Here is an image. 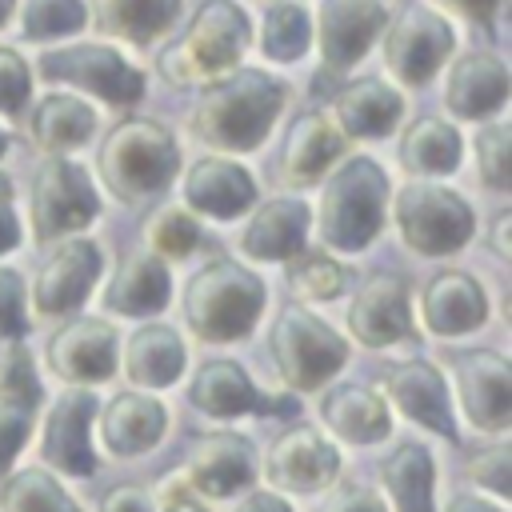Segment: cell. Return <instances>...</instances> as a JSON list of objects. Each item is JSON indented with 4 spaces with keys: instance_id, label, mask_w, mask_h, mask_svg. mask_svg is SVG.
I'll use <instances>...</instances> for the list:
<instances>
[{
    "instance_id": "cell-19",
    "label": "cell",
    "mask_w": 512,
    "mask_h": 512,
    "mask_svg": "<svg viewBox=\"0 0 512 512\" xmlns=\"http://www.w3.org/2000/svg\"><path fill=\"white\" fill-rule=\"evenodd\" d=\"M344 152V132L328 112H304L288 128L276 160V180L284 188H308L320 180V172Z\"/></svg>"
},
{
    "instance_id": "cell-14",
    "label": "cell",
    "mask_w": 512,
    "mask_h": 512,
    "mask_svg": "<svg viewBox=\"0 0 512 512\" xmlns=\"http://www.w3.org/2000/svg\"><path fill=\"white\" fill-rule=\"evenodd\" d=\"M116 328L108 320L96 316H76L64 328H56L48 336V368L60 380H76V384H100L116 372Z\"/></svg>"
},
{
    "instance_id": "cell-32",
    "label": "cell",
    "mask_w": 512,
    "mask_h": 512,
    "mask_svg": "<svg viewBox=\"0 0 512 512\" xmlns=\"http://www.w3.org/2000/svg\"><path fill=\"white\" fill-rule=\"evenodd\" d=\"M92 12L100 32L128 44H148L176 20L180 0H96Z\"/></svg>"
},
{
    "instance_id": "cell-25",
    "label": "cell",
    "mask_w": 512,
    "mask_h": 512,
    "mask_svg": "<svg viewBox=\"0 0 512 512\" xmlns=\"http://www.w3.org/2000/svg\"><path fill=\"white\" fill-rule=\"evenodd\" d=\"M184 200L196 208V212H208V216H220V220H232L240 212L252 208L256 200V184L252 176L224 160V156H204L188 168L184 176Z\"/></svg>"
},
{
    "instance_id": "cell-49",
    "label": "cell",
    "mask_w": 512,
    "mask_h": 512,
    "mask_svg": "<svg viewBox=\"0 0 512 512\" xmlns=\"http://www.w3.org/2000/svg\"><path fill=\"white\" fill-rule=\"evenodd\" d=\"M436 4H444V8H452V12H460L464 20H472V24H480V28H496V12H500V4L504 0H436Z\"/></svg>"
},
{
    "instance_id": "cell-52",
    "label": "cell",
    "mask_w": 512,
    "mask_h": 512,
    "mask_svg": "<svg viewBox=\"0 0 512 512\" xmlns=\"http://www.w3.org/2000/svg\"><path fill=\"white\" fill-rule=\"evenodd\" d=\"M444 512H504V508L492 504V500H480V496H472V492H456V496H448Z\"/></svg>"
},
{
    "instance_id": "cell-26",
    "label": "cell",
    "mask_w": 512,
    "mask_h": 512,
    "mask_svg": "<svg viewBox=\"0 0 512 512\" xmlns=\"http://www.w3.org/2000/svg\"><path fill=\"white\" fill-rule=\"evenodd\" d=\"M336 108V128L344 136H356V140H372V136H388L404 112V100L396 88H388L384 80L376 76H364V80H352L336 92L332 100Z\"/></svg>"
},
{
    "instance_id": "cell-29",
    "label": "cell",
    "mask_w": 512,
    "mask_h": 512,
    "mask_svg": "<svg viewBox=\"0 0 512 512\" xmlns=\"http://www.w3.org/2000/svg\"><path fill=\"white\" fill-rule=\"evenodd\" d=\"M320 416L324 424L352 440V444H376L392 432V420H388V408L384 400L364 388V384H336L324 392V404H320Z\"/></svg>"
},
{
    "instance_id": "cell-38",
    "label": "cell",
    "mask_w": 512,
    "mask_h": 512,
    "mask_svg": "<svg viewBox=\"0 0 512 512\" xmlns=\"http://www.w3.org/2000/svg\"><path fill=\"white\" fill-rule=\"evenodd\" d=\"M40 396H44V388H40L32 352L20 340L8 344V348H0V404H16V408L36 412Z\"/></svg>"
},
{
    "instance_id": "cell-5",
    "label": "cell",
    "mask_w": 512,
    "mask_h": 512,
    "mask_svg": "<svg viewBox=\"0 0 512 512\" xmlns=\"http://www.w3.org/2000/svg\"><path fill=\"white\" fill-rule=\"evenodd\" d=\"M248 48V20L232 0H204L188 32L160 52V72L172 84L216 80L236 68Z\"/></svg>"
},
{
    "instance_id": "cell-30",
    "label": "cell",
    "mask_w": 512,
    "mask_h": 512,
    "mask_svg": "<svg viewBox=\"0 0 512 512\" xmlns=\"http://www.w3.org/2000/svg\"><path fill=\"white\" fill-rule=\"evenodd\" d=\"M184 372V344L168 324H144L128 336L124 376L140 388H168Z\"/></svg>"
},
{
    "instance_id": "cell-28",
    "label": "cell",
    "mask_w": 512,
    "mask_h": 512,
    "mask_svg": "<svg viewBox=\"0 0 512 512\" xmlns=\"http://www.w3.org/2000/svg\"><path fill=\"white\" fill-rule=\"evenodd\" d=\"M304 232H308V204L296 196H276L256 208L240 244L256 260H292L296 252H304Z\"/></svg>"
},
{
    "instance_id": "cell-37",
    "label": "cell",
    "mask_w": 512,
    "mask_h": 512,
    "mask_svg": "<svg viewBox=\"0 0 512 512\" xmlns=\"http://www.w3.org/2000/svg\"><path fill=\"white\" fill-rule=\"evenodd\" d=\"M312 40V20L300 4H272L268 16H264V28H260V48L264 56L272 60H296L304 56Z\"/></svg>"
},
{
    "instance_id": "cell-55",
    "label": "cell",
    "mask_w": 512,
    "mask_h": 512,
    "mask_svg": "<svg viewBox=\"0 0 512 512\" xmlns=\"http://www.w3.org/2000/svg\"><path fill=\"white\" fill-rule=\"evenodd\" d=\"M4 148H8V136H4V132H0V156H4Z\"/></svg>"
},
{
    "instance_id": "cell-22",
    "label": "cell",
    "mask_w": 512,
    "mask_h": 512,
    "mask_svg": "<svg viewBox=\"0 0 512 512\" xmlns=\"http://www.w3.org/2000/svg\"><path fill=\"white\" fill-rule=\"evenodd\" d=\"M420 312L436 336H464L488 320V296L468 272L448 268L424 284Z\"/></svg>"
},
{
    "instance_id": "cell-31",
    "label": "cell",
    "mask_w": 512,
    "mask_h": 512,
    "mask_svg": "<svg viewBox=\"0 0 512 512\" xmlns=\"http://www.w3.org/2000/svg\"><path fill=\"white\" fill-rule=\"evenodd\" d=\"M380 480L392 496V512H432V456L424 444H396L380 464Z\"/></svg>"
},
{
    "instance_id": "cell-48",
    "label": "cell",
    "mask_w": 512,
    "mask_h": 512,
    "mask_svg": "<svg viewBox=\"0 0 512 512\" xmlns=\"http://www.w3.org/2000/svg\"><path fill=\"white\" fill-rule=\"evenodd\" d=\"M20 244V220L12 212V180L0 176V252H12Z\"/></svg>"
},
{
    "instance_id": "cell-10",
    "label": "cell",
    "mask_w": 512,
    "mask_h": 512,
    "mask_svg": "<svg viewBox=\"0 0 512 512\" xmlns=\"http://www.w3.org/2000/svg\"><path fill=\"white\" fill-rule=\"evenodd\" d=\"M40 76L44 80H64L96 92L108 104H136L144 96V76L132 68L120 52L104 44H76V48H56L40 56Z\"/></svg>"
},
{
    "instance_id": "cell-51",
    "label": "cell",
    "mask_w": 512,
    "mask_h": 512,
    "mask_svg": "<svg viewBox=\"0 0 512 512\" xmlns=\"http://www.w3.org/2000/svg\"><path fill=\"white\" fill-rule=\"evenodd\" d=\"M236 512H292V504L280 500L276 492H252Z\"/></svg>"
},
{
    "instance_id": "cell-54",
    "label": "cell",
    "mask_w": 512,
    "mask_h": 512,
    "mask_svg": "<svg viewBox=\"0 0 512 512\" xmlns=\"http://www.w3.org/2000/svg\"><path fill=\"white\" fill-rule=\"evenodd\" d=\"M8 12H12V0H0V24L8 20Z\"/></svg>"
},
{
    "instance_id": "cell-11",
    "label": "cell",
    "mask_w": 512,
    "mask_h": 512,
    "mask_svg": "<svg viewBox=\"0 0 512 512\" xmlns=\"http://www.w3.org/2000/svg\"><path fill=\"white\" fill-rule=\"evenodd\" d=\"M452 52V28L432 8L408 4L384 32V60L400 84H424Z\"/></svg>"
},
{
    "instance_id": "cell-6",
    "label": "cell",
    "mask_w": 512,
    "mask_h": 512,
    "mask_svg": "<svg viewBox=\"0 0 512 512\" xmlns=\"http://www.w3.org/2000/svg\"><path fill=\"white\" fill-rule=\"evenodd\" d=\"M268 352H272V364H276L280 380H284L288 388H300V392L320 388V384L332 380V376L344 368V360H348L344 336L332 332L320 316H312V312L300 308V304H288V308L272 320Z\"/></svg>"
},
{
    "instance_id": "cell-8",
    "label": "cell",
    "mask_w": 512,
    "mask_h": 512,
    "mask_svg": "<svg viewBox=\"0 0 512 512\" xmlns=\"http://www.w3.org/2000/svg\"><path fill=\"white\" fill-rule=\"evenodd\" d=\"M32 228L40 240H56L64 232H76L96 220L100 200L88 180V172L76 160L48 156L32 176Z\"/></svg>"
},
{
    "instance_id": "cell-20",
    "label": "cell",
    "mask_w": 512,
    "mask_h": 512,
    "mask_svg": "<svg viewBox=\"0 0 512 512\" xmlns=\"http://www.w3.org/2000/svg\"><path fill=\"white\" fill-rule=\"evenodd\" d=\"M384 388H388V396L396 400V408L408 420H416V424H424L436 436L456 444V420H452L448 388H444L440 372L428 360H400V364H392L388 376H384Z\"/></svg>"
},
{
    "instance_id": "cell-53",
    "label": "cell",
    "mask_w": 512,
    "mask_h": 512,
    "mask_svg": "<svg viewBox=\"0 0 512 512\" xmlns=\"http://www.w3.org/2000/svg\"><path fill=\"white\" fill-rule=\"evenodd\" d=\"M508 224H512V212H496L492 216V252L496 256H512V248H508Z\"/></svg>"
},
{
    "instance_id": "cell-1",
    "label": "cell",
    "mask_w": 512,
    "mask_h": 512,
    "mask_svg": "<svg viewBox=\"0 0 512 512\" xmlns=\"http://www.w3.org/2000/svg\"><path fill=\"white\" fill-rule=\"evenodd\" d=\"M284 100H288V88L280 80H272L268 72L232 68L224 80H212L200 92V104L192 112V128L212 148L248 152L268 136Z\"/></svg>"
},
{
    "instance_id": "cell-39",
    "label": "cell",
    "mask_w": 512,
    "mask_h": 512,
    "mask_svg": "<svg viewBox=\"0 0 512 512\" xmlns=\"http://www.w3.org/2000/svg\"><path fill=\"white\" fill-rule=\"evenodd\" d=\"M144 240H148V252L152 256H188L200 240V228L196 220L184 212V208H160L144 220Z\"/></svg>"
},
{
    "instance_id": "cell-4",
    "label": "cell",
    "mask_w": 512,
    "mask_h": 512,
    "mask_svg": "<svg viewBox=\"0 0 512 512\" xmlns=\"http://www.w3.org/2000/svg\"><path fill=\"white\" fill-rule=\"evenodd\" d=\"M388 176L376 160L352 156L320 196V240L336 252H360L384 228Z\"/></svg>"
},
{
    "instance_id": "cell-2",
    "label": "cell",
    "mask_w": 512,
    "mask_h": 512,
    "mask_svg": "<svg viewBox=\"0 0 512 512\" xmlns=\"http://www.w3.org/2000/svg\"><path fill=\"white\" fill-rule=\"evenodd\" d=\"M176 168H180V152L172 132L148 116H128L112 124V132L100 144V180L124 204L164 192Z\"/></svg>"
},
{
    "instance_id": "cell-12",
    "label": "cell",
    "mask_w": 512,
    "mask_h": 512,
    "mask_svg": "<svg viewBox=\"0 0 512 512\" xmlns=\"http://www.w3.org/2000/svg\"><path fill=\"white\" fill-rule=\"evenodd\" d=\"M256 480V448L240 432H204L188 444L180 484L204 496H232Z\"/></svg>"
},
{
    "instance_id": "cell-45",
    "label": "cell",
    "mask_w": 512,
    "mask_h": 512,
    "mask_svg": "<svg viewBox=\"0 0 512 512\" xmlns=\"http://www.w3.org/2000/svg\"><path fill=\"white\" fill-rule=\"evenodd\" d=\"M28 432H32V412L16 408V404H0V476L8 472L16 452L24 448Z\"/></svg>"
},
{
    "instance_id": "cell-40",
    "label": "cell",
    "mask_w": 512,
    "mask_h": 512,
    "mask_svg": "<svg viewBox=\"0 0 512 512\" xmlns=\"http://www.w3.org/2000/svg\"><path fill=\"white\" fill-rule=\"evenodd\" d=\"M20 20L28 40H52V36L76 32L88 20V8L84 0H28Z\"/></svg>"
},
{
    "instance_id": "cell-17",
    "label": "cell",
    "mask_w": 512,
    "mask_h": 512,
    "mask_svg": "<svg viewBox=\"0 0 512 512\" xmlns=\"http://www.w3.org/2000/svg\"><path fill=\"white\" fill-rule=\"evenodd\" d=\"M348 328L364 348H388L396 340H412L408 316V284L396 272H372L348 308Z\"/></svg>"
},
{
    "instance_id": "cell-7",
    "label": "cell",
    "mask_w": 512,
    "mask_h": 512,
    "mask_svg": "<svg viewBox=\"0 0 512 512\" xmlns=\"http://www.w3.org/2000/svg\"><path fill=\"white\" fill-rule=\"evenodd\" d=\"M396 228L420 256H448L472 240V208L444 184L412 180L396 192Z\"/></svg>"
},
{
    "instance_id": "cell-43",
    "label": "cell",
    "mask_w": 512,
    "mask_h": 512,
    "mask_svg": "<svg viewBox=\"0 0 512 512\" xmlns=\"http://www.w3.org/2000/svg\"><path fill=\"white\" fill-rule=\"evenodd\" d=\"M28 100V64L16 48H0V112L16 116Z\"/></svg>"
},
{
    "instance_id": "cell-21",
    "label": "cell",
    "mask_w": 512,
    "mask_h": 512,
    "mask_svg": "<svg viewBox=\"0 0 512 512\" xmlns=\"http://www.w3.org/2000/svg\"><path fill=\"white\" fill-rule=\"evenodd\" d=\"M384 28L380 0H324L320 4V52L332 72L356 64Z\"/></svg>"
},
{
    "instance_id": "cell-33",
    "label": "cell",
    "mask_w": 512,
    "mask_h": 512,
    "mask_svg": "<svg viewBox=\"0 0 512 512\" xmlns=\"http://www.w3.org/2000/svg\"><path fill=\"white\" fill-rule=\"evenodd\" d=\"M400 164L416 176H444L460 168V132L436 116H420L400 140Z\"/></svg>"
},
{
    "instance_id": "cell-50",
    "label": "cell",
    "mask_w": 512,
    "mask_h": 512,
    "mask_svg": "<svg viewBox=\"0 0 512 512\" xmlns=\"http://www.w3.org/2000/svg\"><path fill=\"white\" fill-rule=\"evenodd\" d=\"M160 512H208L200 500H192V492L184 488V484H172L168 492H164V508Z\"/></svg>"
},
{
    "instance_id": "cell-18",
    "label": "cell",
    "mask_w": 512,
    "mask_h": 512,
    "mask_svg": "<svg viewBox=\"0 0 512 512\" xmlns=\"http://www.w3.org/2000/svg\"><path fill=\"white\" fill-rule=\"evenodd\" d=\"M96 396L88 388H64L60 400L52 404L40 436V456L60 468L64 476H92L96 472V452L88 444V428L96 420Z\"/></svg>"
},
{
    "instance_id": "cell-42",
    "label": "cell",
    "mask_w": 512,
    "mask_h": 512,
    "mask_svg": "<svg viewBox=\"0 0 512 512\" xmlns=\"http://www.w3.org/2000/svg\"><path fill=\"white\" fill-rule=\"evenodd\" d=\"M468 476L476 484L492 488L496 496H508L512 492V452H508V444H492L480 456H472L468 460Z\"/></svg>"
},
{
    "instance_id": "cell-44",
    "label": "cell",
    "mask_w": 512,
    "mask_h": 512,
    "mask_svg": "<svg viewBox=\"0 0 512 512\" xmlns=\"http://www.w3.org/2000/svg\"><path fill=\"white\" fill-rule=\"evenodd\" d=\"M24 280L12 268H0V336H24Z\"/></svg>"
},
{
    "instance_id": "cell-23",
    "label": "cell",
    "mask_w": 512,
    "mask_h": 512,
    "mask_svg": "<svg viewBox=\"0 0 512 512\" xmlns=\"http://www.w3.org/2000/svg\"><path fill=\"white\" fill-rule=\"evenodd\" d=\"M508 100V68L500 56L492 52H468L448 68V84H444V104L464 116V120H480L492 116L500 104Z\"/></svg>"
},
{
    "instance_id": "cell-13",
    "label": "cell",
    "mask_w": 512,
    "mask_h": 512,
    "mask_svg": "<svg viewBox=\"0 0 512 512\" xmlns=\"http://www.w3.org/2000/svg\"><path fill=\"white\" fill-rule=\"evenodd\" d=\"M100 268H104V256H100V248L92 240H64L40 264V272H36L32 308L40 316H68V312H76L88 300Z\"/></svg>"
},
{
    "instance_id": "cell-34",
    "label": "cell",
    "mask_w": 512,
    "mask_h": 512,
    "mask_svg": "<svg viewBox=\"0 0 512 512\" xmlns=\"http://www.w3.org/2000/svg\"><path fill=\"white\" fill-rule=\"evenodd\" d=\"M92 128H96V112L84 100L60 96V92L56 96H44L36 104V112H32V124H28L32 140L44 152H64V148L84 144L92 136Z\"/></svg>"
},
{
    "instance_id": "cell-27",
    "label": "cell",
    "mask_w": 512,
    "mask_h": 512,
    "mask_svg": "<svg viewBox=\"0 0 512 512\" xmlns=\"http://www.w3.org/2000/svg\"><path fill=\"white\" fill-rule=\"evenodd\" d=\"M172 296V276L160 256L152 252H128L104 292V308L120 316H152L164 312Z\"/></svg>"
},
{
    "instance_id": "cell-36",
    "label": "cell",
    "mask_w": 512,
    "mask_h": 512,
    "mask_svg": "<svg viewBox=\"0 0 512 512\" xmlns=\"http://www.w3.org/2000/svg\"><path fill=\"white\" fill-rule=\"evenodd\" d=\"M284 276H288V292L300 300H336L348 288V268L324 252H296Z\"/></svg>"
},
{
    "instance_id": "cell-3",
    "label": "cell",
    "mask_w": 512,
    "mask_h": 512,
    "mask_svg": "<svg viewBox=\"0 0 512 512\" xmlns=\"http://www.w3.org/2000/svg\"><path fill=\"white\" fill-rule=\"evenodd\" d=\"M268 292L264 280L252 276L236 260H208L192 280L184 284V320L200 340L224 344L252 332Z\"/></svg>"
},
{
    "instance_id": "cell-16",
    "label": "cell",
    "mask_w": 512,
    "mask_h": 512,
    "mask_svg": "<svg viewBox=\"0 0 512 512\" xmlns=\"http://www.w3.org/2000/svg\"><path fill=\"white\" fill-rule=\"evenodd\" d=\"M456 388L464 416L480 432H504L512 424V364L500 352H460L456 356Z\"/></svg>"
},
{
    "instance_id": "cell-9",
    "label": "cell",
    "mask_w": 512,
    "mask_h": 512,
    "mask_svg": "<svg viewBox=\"0 0 512 512\" xmlns=\"http://www.w3.org/2000/svg\"><path fill=\"white\" fill-rule=\"evenodd\" d=\"M188 404L216 420H232V416H284L288 420L300 412L296 396L260 392L236 360H204L188 384Z\"/></svg>"
},
{
    "instance_id": "cell-47",
    "label": "cell",
    "mask_w": 512,
    "mask_h": 512,
    "mask_svg": "<svg viewBox=\"0 0 512 512\" xmlns=\"http://www.w3.org/2000/svg\"><path fill=\"white\" fill-rule=\"evenodd\" d=\"M316 512H384V504H380V496L368 492V488H340V492H332Z\"/></svg>"
},
{
    "instance_id": "cell-41",
    "label": "cell",
    "mask_w": 512,
    "mask_h": 512,
    "mask_svg": "<svg viewBox=\"0 0 512 512\" xmlns=\"http://www.w3.org/2000/svg\"><path fill=\"white\" fill-rule=\"evenodd\" d=\"M476 172L488 188L508 192V184H512V132H508V124H488L476 136Z\"/></svg>"
},
{
    "instance_id": "cell-24",
    "label": "cell",
    "mask_w": 512,
    "mask_h": 512,
    "mask_svg": "<svg viewBox=\"0 0 512 512\" xmlns=\"http://www.w3.org/2000/svg\"><path fill=\"white\" fill-rule=\"evenodd\" d=\"M168 428V408L144 392H120L100 412V440L112 456L148 452Z\"/></svg>"
},
{
    "instance_id": "cell-15",
    "label": "cell",
    "mask_w": 512,
    "mask_h": 512,
    "mask_svg": "<svg viewBox=\"0 0 512 512\" xmlns=\"http://www.w3.org/2000/svg\"><path fill=\"white\" fill-rule=\"evenodd\" d=\"M336 472H340V452L312 424L288 428L284 436L272 440L264 456V476L288 492H320L336 480Z\"/></svg>"
},
{
    "instance_id": "cell-35",
    "label": "cell",
    "mask_w": 512,
    "mask_h": 512,
    "mask_svg": "<svg viewBox=\"0 0 512 512\" xmlns=\"http://www.w3.org/2000/svg\"><path fill=\"white\" fill-rule=\"evenodd\" d=\"M0 512H80V504L44 468H20L0 484Z\"/></svg>"
},
{
    "instance_id": "cell-46",
    "label": "cell",
    "mask_w": 512,
    "mask_h": 512,
    "mask_svg": "<svg viewBox=\"0 0 512 512\" xmlns=\"http://www.w3.org/2000/svg\"><path fill=\"white\" fill-rule=\"evenodd\" d=\"M100 512H152V496L140 484H112L100 500Z\"/></svg>"
}]
</instances>
